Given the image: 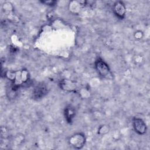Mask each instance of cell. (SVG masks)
<instances>
[{"label":"cell","instance_id":"obj_3","mask_svg":"<svg viewBox=\"0 0 150 150\" xmlns=\"http://www.w3.org/2000/svg\"><path fill=\"white\" fill-rule=\"evenodd\" d=\"M132 125L137 133L143 135L146 132V125L144 121L139 118H134L132 120Z\"/></svg>","mask_w":150,"mask_h":150},{"label":"cell","instance_id":"obj_7","mask_svg":"<svg viewBox=\"0 0 150 150\" xmlns=\"http://www.w3.org/2000/svg\"><path fill=\"white\" fill-rule=\"evenodd\" d=\"M75 112L74 110L71 107H67L65 110V117L68 122H71L72 119L74 118Z\"/></svg>","mask_w":150,"mask_h":150},{"label":"cell","instance_id":"obj_4","mask_svg":"<svg viewBox=\"0 0 150 150\" xmlns=\"http://www.w3.org/2000/svg\"><path fill=\"white\" fill-rule=\"evenodd\" d=\"M113 11L115 15L120 19H122L125 15L126 9L124 4L121 1L116 2L113 6Z\"/></svg>","mask_w":150,"mask_h":150},{"label":"cell","instance_id":"obj_2","mask_svg":"<svg viewBox=\"0 0 150 150\" xmlns=\"http://www.w3.org/2000/svg\"><path fill=\"white\" fill-rule=\"evenodd\" d=\"M84 135L81 133H77L71 136L69 139V144L76 149L81 148L85 144Z\"/></svg>","mask_w":150,"mask_h":150},{"label":"cell","instance_id":"obj_9","mask_svg":"<svg viewBox=\"0 0 150 150\" xmlns=\"http://www.w3.org/2000/svg\"><path fill=\"white\" fill-rule=\"evenodd\" d=\"M98 131L100 134H104L105 132H108V128L106 125H103L100 128Z\"/></svg>","mask_w":150,"mask_h":150},{"label":"cell","instance_id":"obj_6","mask_svg":"<svg viewBox=\"0 0 150 150\" xmlns=\"http://www.w3.org/2000/svg\"><path fill=\"white\" fill-rule=\"evenodd\" d=\"M60 87L63 90L66 91H73L76 88L75 84L69 80L63 81L60 84Z\"/></svg>","mask_w":150,"mask_h":150},{"label":"cell","instance_id":"obj_10","mask_svg":"<svg viewBox=\"0 0 150 150\" xmlns=\"http://www.w3.org/2000/svg\"><path fill=\"white\" fill-rule=\"evenodd\" d=\"M43 3H45V4L49 5H53L55 4V3H56V1H42Z\"/></svg>","mask_w":150,"mask_h":150},{"label":"cell","instance_id":"obj_5","mask_svg":"<svg viewBox=\"0 0 150 150\" xmlns=\"http://www.w3.org/2000/svg\"><path fill=\"white\" fill-rule=\"evenodd\" d=\"M46 88L45 86H39L35 88L33 95L36 98H40L46 94Z\"/></svg>","mask_w":150,"mask_h":150},{"label":"cell","instance_id":"obj_1","mask_svg":"<svg viewBox=\"0 0 150 150\" xmlns=\"http://www.w3.org/2000/svg\"><path fill=\"white\" fill-rule=\"evenodd\" d=\"M95 67L99 74L103 77L107 79L112 78V74L108 64L103 59H97L95 62Z\"/></svg>","mask_w":150,"mask_h":150},{"label":"cell","instance_id":"obj_8","mask_svg":"<svg viewBox=\"0 0 150 150\" xmlns=\"http://www.w3.org/2000/svg\"><path fill=\"white\" fill-rule=\"evenodd\" d=\"M80 5V4H79V2H78V1L71 2V5H70V9L74 11L75 12H77V11H79V8H80V5Z\"/></svg>","mask_w":150,"mask_h":150},{"label":"cell","instance_id":"obj_11","mask_svg":"<svg viewBox=\"0 0 150 150\" xmlns=\"http://www.w3.org/2000/svg\"><path fill=\"white\" fill-rule=\"evenodd\" d=\"M135 38L137 39H140L142 37V32L139 31V32H137L135 35Z\"/></svg>","mask_w":150,"mask_h":150}]
</instances>
